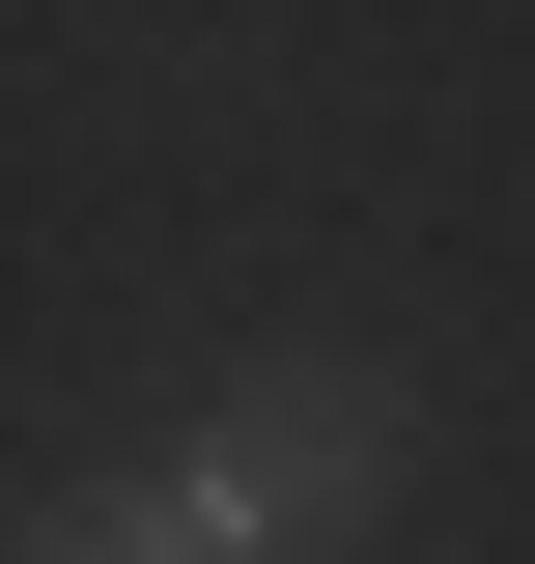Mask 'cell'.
Returning <instances> with one entry per match:
<instances>
[{"mask_svg":"<svg viewBox=\"0 0 535 564\" xmlns=\"http://www.w3.org/2000/svg\"><path fill=\"white\" fill-rule=\"evenodd\" d=\"M0 564H226V480H85V508H29Z\"/></svg>","mask_w":535,"mask_h":564,"instance_id":"2","label":"cell"},{"mask_svg":"<svg viewBox=\"0 0 535 564\" xmlns=\"http://www.w3.org/2000/svg\"><path fill=\"white\" fill-rule=\"evenodd\" d=\"M395 452H423V395L310 339V367H254V395H226V452H198V480H226V536H310V508H367Z\"/></svg>","mask_w":535,"mask_h":564,"instance_id":"1","label":"cell"}]
</instances>
